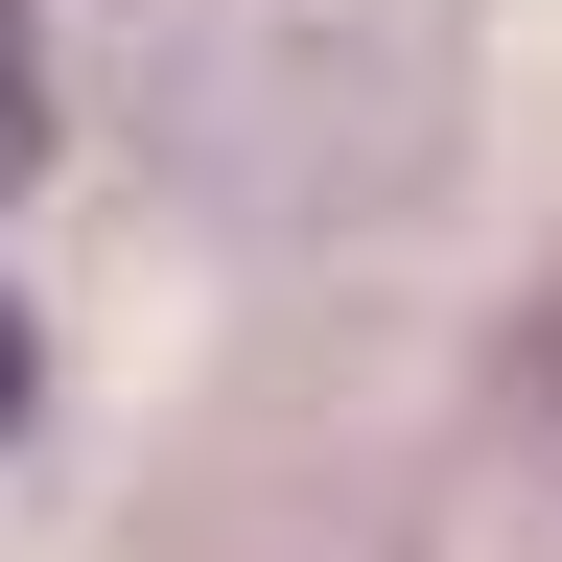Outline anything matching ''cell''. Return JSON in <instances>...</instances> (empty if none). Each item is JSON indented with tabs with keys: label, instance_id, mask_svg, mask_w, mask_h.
<instances>
[{
	"label": "cell",
	"instance_id": "6da1fadb",
	"mask_svg": "<svg viewBox=\"0 0 562 562\" xmlns=\"http://www.w3.org/2000/svg\"><path fill=\"white\" fill-rule=\"evenodd\" d=\"M47 165V0H0V188Z\"/></svg>",
	"mask_w": 562,
	"mask_h": 562
},
{
	"label": "cell",
	"instance_id": "7a4b0ae2",
	"mask_svg": "<svg viewBox=\"0 0 562 562\" xmlns=\"http://www.w3.org/2000/svg\"><path fill=\"white\" fill-rule=\"evenodd\" d=\"M0 446H24V305H0Z\"/></svg>",
	"mask_w": 562,
	"mask_h": 562
}]
</instances>
